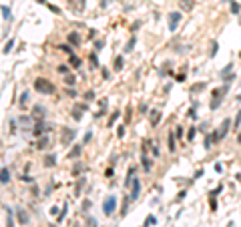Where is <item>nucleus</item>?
Listing matches in <instances>:
<instances>
[{"instance_id":"f257e3e1","label":"nucleus","mask_w":241,"mask_h":227,"mask_svg":"<svg viewBox=\"0 0 241 227\" xmlns=\"http://www.w3.org/2000/svg\"><path fill=\"white\" fill-rule=\"evenodd\" d=\"M34 91H38L40 95H48V97H50V95L56 92V87H54L48 78L38 77V78H34Z\"/></svg>"},{"instance_id":"f03ea898","label":"nucleus","mask_w":241,"mask_h":227,"mask_svg":"<svg viewBox=\"0 0 241 227\" xmlns=\"http://www.w3.org/2000/svg\"><path fill=\"white\" fill-rule=\"evenodd\" d=\"M115 209H117V197L115 195H109V197L103 201V213H105V215H113Z\"/></svg>"},{"instance_id":"7ed1b4c3","label":"nucleus","mask_w":241,"mask_h":227,"mask_svg":"<svg viewBox=\"0 0 241 227\" xmlns=\"http://www.w3.org/2000/svg\"><path fill=\"white\" fill-rule=\"evenodd\" d=\"M181 18H183V14H181V12H171V14H169V30H171V32H175V30H177Z\"/></svg>"},{"instance_id":"20e7f679","label":"nucleus","mask_w":241,"mask_h":227,"mask_svg":"<svg viewBox=\"0 0 241 227\" xmlns=\"http://www.w3.org/2000/svg\"><path fill=\"white\" fill-rule=\"evenodd\" d=\"M74 135H77V131H74V129L64 127V129H63V139H60V141H63V143H68L70 139H74Z\"/></svg>"},{"instance_id":"39448f33","label":"nucleus","mask_w":241,"mask_h":227,"mask_svg":"<svg viewBox=\"0 0 241 227\" xmlns=\"http://www.w3.org/2000/svg\"><path fill=\"white\" fill-rule=\"evenodd\" d=\"M139 193H141V181L135 179L133 181V193H131V201H137L139 199Z\"/></svg>"},{"instance_id":"423d86ee","label":"nucleus","mask_w":241,"mask_h":227,"mask_svg":"<svg viewBox=\"0 0 241 227\" xmlns=\"http://www.w3.org/2000/svg\"><path fill=\"white\" fill-rule=\"evenodd\" d=\"M68 6L74 8L77 12H82L85 10V0H68Z\"/></svg>"},{"instance_id":"0eeeda50","label":"nucleus","mask_w":241,"mask_h":227,"mask_svg":"<svg viewBox=\"0 0 241 227\" xmlns=\"http://www.w3.org/2000/svg\"><path fill=\"white\" fill-rule=\"evenodd\" d=\"M6 211V227H14V219H12V207H8V205H4L2 207Z\"/></svg>"},{"instance_id":"6e6552de","label":"nucleus","mask_w":241,"mask_h":227,"mask_svg":"<svg viewBox=\"0 0 241 227\" xmlns=\"http://www.w3.org/2000/svg\"><path fill=\"white\" fill-rule=\"evenodd\" d=\"M229 127H231V119H223V123H221V131H219V133H221V139L227 135V133H229Z\"/></svg>"},{"instance_id":"1a4fd4ad","label":"nucleus","mask_w":241,"mask_h":227,"mask_svg":"<svg viewBox=\"0 0 241 227\" xmlns=\"http://www.w3.org/2000/svg\"><path fill=\"white\" fill-rule=\"evenodd\" d=\"M167 147H169V151L177 149V145H175V133H169L167 135Z\"/></svg>"},{"instance_id":"9d476101","label":"nucleus","mask_w":241,"mask_h":227,"mask_svg":"<svg viewBox=\"0 0 241 227\" xmlns=\"http://www.w3.org/2000/svg\"><path fill=\"white\" fill-rule=\"evenodd\" d=\"M68 42L74 44V46H78V44H81V36H78V32H70V34H68Z\"/></svg>"},{"instance_id":"9b49d317","label":"nucleus","mask_w":241,"mask_h":227,"mask_svg":"<svg viewBox=\"0 0 241 227\" xmlns=\"http://www.w3.org/2000/svg\"><path fill=\"white\" fill-rule=\"evenodd\" d=\"M18 221H20V225H26L28 223V215H26L24 209H18Z\"/></svg>"},{"instance_id":"f8f14e48","label":"nucleus","mask_w":241,"mask_h":227,"mask_svg":"<svg viewBox=\"0 0 241 227\" xmlns=\"http://www.w3.org/2000/svg\"><path fill=\"white\" fill-rule=\"evenodd\" d=\"M44 165H46V167H54V165H56V157H54V155H46V157H44Z\"/></svg>"},{"instance_id":"ddd939ff","label":"nucleus","mask_w":241,"mask_h":227,"mask_svg":"<svg viewBox=\"0 0 241 227\" xmlns=\"http://www.w3.org/2000/svg\"><path fill=\"white\" fill-rule=\"evenodd\" d=\"M151 225H157V217L155 215H147V219L143 223V227H151Z\"/></svg>"},{"instance_id":"4468645a","label":"nucleus","mask_w":241,"mask_h":227,"mask_svg":"<svg viewBox=\"0 0 241 227\" xmlns=\"http://www.w3.org/2000/svg\"><path fill=\"white\" fill-rule=\"evenodd\" d=\"M159 121H161V113L159 111H153V115H151V125H159Z\"/></svg>"},{"instance_id":"2eb2a0df","label":"nucleus","mask_w":241,"mask_h":227,"mask_svg":"<svg viewBox=\"0 0 241 227\" xmlns=\"http://www.w3.org/2000/svg\"><path fill=\"white\" fill-rule=\"evenodd\" d=\"M141 161H143V169L145 171H151V159L145 153H143V157H141Z\"/></svg>"},{"instance_id":"dca6fc26","label":"nucleus","mask_w":241,"mask_h":227,"mask_svg":"<svg viewBox=\"0 0 241 227\" xmlns=\"http://www.w3.org/2000/svg\"><path fill=\"white\" fill-rule=\"evenodd\" d=\"M70 67L72 68H78V67H81V58H78L77 54H70Z\"/></svg>"},{"instance_id":"f3484780","label":"nucleus","mask_w":241,"mask_h":227,"mask_svg":"<svg viewBox=\"0 0 241 227\" xmlns=\"http://www.w3.org/2000/svg\"><path fill=\"white\" fill-rule=\"evenodd\" d=\"M179 6H181L183 10H191L193 8V0H181V2H179Z\"/></svg>"},{"instance_id":"a211bd4d","label":"nucleus","mask_w":241,"mask_h":227,"mask_svg":"<svg viewBox=\"0 0 241 227\" xmlns=\"http://www.w3.org/2000/svg\"><path fill=\"white\" fill-rule=\"evenodd\" d=\"M2 18L4 20H12V12H10L8 6H2Z\"/></svg>"},{"instance_id":"6ab92c4d","label":"nucleus","mask_w":241,"mask_h":227,"mask_svg":"<svg viewBox=\"0 0 241 227\" xmlns=\"http://www.w3.org/2000/svg\"><path fill=\"white\" fill-rule=\"evenodd\" d=\"M32 113H34V117H40V119H42V117H44V106L36 105V106L32 109Z\"/></svg>"},{"instance_id":"aec40b11","label":"nucleus","mask_w":241,"mask_h":227,"mask_svg":"<svg viewBox=\"0 0 241 227\" xmlns=\"http://www.w3.org/2000/svg\"><path fill=\"white\" fill-rule=\"evenodd\" d=\"M48 147V137H42V139H38V143H36V149H46Z\"/></svg>"},{"instance_id":"412c9836","label":"nucleus","mask_w":241,"mask_h":227,"mask_svg":"<svg viewBox=\"0 0 241 227\" xmlns=\"http://www.w3.org/2000/svg\"><path fill=\"white\" fill-rule=\"evenodd\" d=\"M10 181V171L6 167H2V185H6Z\"/></svg>"},{"instance_id":"4be33fe9","label":"nucleus","mask_w":241,"mask_h":227,"mask_svg":"<svg viewBox=\"0 0 241 227\" xmlns=\"http://www.w3.org/2000/svg\"><path fill=\"white\" fill-rule=\"evenodd\" d=\"M81 151H82V147H81V145H77L74 149L70 151V153H68V157H70V159H74V157H78V155H81Z\"/></svg>"},{"instance_id":"5701e85b","label":"nucleus","mask_w":241,"mask_h":227,"mask_svg":"<svg viewBox=\"0 0 241 227\" xmlns=\"http://www.w3.org/2000/svg\"><path fill=\"white\" fill-rule=\"evenodd\" d=\"M12 46H14V40H8V42L4 44V49H2V52H4V54H8L10 50H12Z\"/></svg>"},{"instance_id":"b1692460","label":"nucleus","mask_w":241,"mask_h":227,"mask_svg":"<svg viewBox=\"0 0 241 227\" xmlns=\"http://www.w3.org/2000/svg\"><path fill=\"white\" fill-rule=\"evenodd\" d=\"M213 141H215V137H213V135L205 137V149H211V147H213Z\"/></svg>"},{"instance_id":"393cba45","label":"nucleus","mask_w":241,"mask_h":227,"mask_svg":"<svg viewBox=\"0 0 241 227\" xmlns=\"http://www.w3.org/2000/svg\"><path fill=\"white\" fill-rule=\"evenodd\" d=\"M119 115H120V111H115V113L111 115V119H109V127H113V125H115V121L119 119Z\"/></svg>"},{"instance_id":"a878e982","label":"nucleus","mask_w":241,"mask_h":227,"mask_svg":"<svg viewBox=\"0 0 241 227\" xmlns=\"http://www.w3.org/2000/svg\"><path fill=\"white\" fill-rule=\"evenodd\" d=\"M123 68V56H117L115 58V70H120Z\"/></svg>"},{"instance_id":"bb28decb","label":"nucleus","mask_w":241,"mask_h":227,"mask_svg":"<svg viewBox=\"0 0 241 227\" xmlns=\"http://www.w3.org/2000/svg\"><path fill=\"white\" fill-rule=\"evenodd\" d=\"M133 46H135V36H133V38H131L129 42H127V46H125V52H131V50H133Z\"/></svg>"},{"instance_id":"cd10ccee","label":"nucleus","mask_w":241,"mask_h":227,"mask_svg":"<svg viewBox=\"0 0 241 227\" xmlns=\"http://www.w3.org/2000/svg\"><path fill=\"white\" fill-rule=\"evenodd\" d=\"M64 82H67L68 87H70V85H74V82H77V77H74V74H68V77L64 78Z\"/></svg>"},{"instance_id":"c85d7f7f","label":"nucleus","mask_w":241,"mask_h":227,"mask_svg":"<svg viewBox=\"0 0 241 227\" xmlns=\"http://www.w3.org/2000/svg\"><path fill=\"white\" fill-rule=\"evenodd\" d=\"M26 103H28V92L24 91L22 95H20V105H26Z\"/></svg>"},{"instance_id":"c756f323","label":"nucleus","mask_w":241,"mask_h":227,"mask_svg":"<svg viewBox=\"0 0 241 227\" xmlns=\"http://www.w3.org/2000/svg\"><path fill=\"white\" fill-rule=\"evenodd\" d=\"M91 207H92V203L88 201V199H85V201H82V211H88Z\"/></svg>"},{"instance_id":"7c9ffc66","label":"nucleus","mask_w":241,"mask_h":227,"mask_svg":"<svg viewBox=\"0 0 241 227\" xmlns=\"http://www.w3.org/2000/svg\"><path fill=\"white\" fill-rule=\"evenodd\" d=\"M85 99H87L88 103H91V101H95V92H92V91H87V92H85Z\"/></svg>"},{"instance_id":"2f4dec72","label":"nucleus","mask_w":241,"mask_h":227,"mask_svg":"<svg viewBox=\"0 0 241 227\" xmlns=\"http://www.w3.org/2000/svg\"><path fill=\"white\" fill-rule=\"evenodd\" d=\"M195 133H197V127H191V129H189V135H187V139H189V141H193Z\"/></svg>"},{"instance_id":"473e14b6","label":"nucleus","mask_w":241,"mask_h":227,"mask_svg":"<svg viewBox=\"0 0 241 227\" xmlns=\"http://www.w3.org/2000/svg\"><path fill=\"white\" fill-rule=\"evenodd\" d=\"M87 227H99V225H96V219L95 217H88L87 219Z\"/></svg>"},{"instance_id":"72a5a7b5","label":"nucleus","mask_w":241,"mask_h":227,"mask_svg":"<svg viewBox=\"0 0 241 227\" xmlns=\"http://www.w3.org/2000/svg\"><path fill=\"white\" fill-rule=\"evenodd\" d=\"M58 49H60V50H64V52H68V54H72V49L68 46V44H60Z\"/></svg>"},{"instance_id":"f704fd0d","label":"nucleus","mask_w":241,"mask_h":227,"mask_svg":"<svg viewBox=\"0 0 241 227\" xmlns=\"http://www.w3.org/2000/svg\"><path fill=\"white\" fill-rule=\"evenodd\" d=\"M231 12L233 14H239V4L237 2H231Z\"/></svg>"},{"instance_id":"c9c22d12","label":"nucleus","mask_w":241,"mask_h":227,"mask_svg":"<svg viewBox=\"0 0 241 227\" xmlns=\"http://www.w3.org/2000/svg\"><path fill=\"white\" fill-rule=\"evenodd\" d=\"M42 131H44L42 125H36V127H34V135H42Z\"/></svg>"},{"instance_id":"e433bc0d","label":"nucleus","mask_w":241,"mask_h":227,"mask_svg":"<svg viewBox=\"0 0 241 227\" xmlns=\"http://www.w3.org/2000/svg\"><path fill=\"white\" fill-rule=\"evenodd\" d=\"M221 191H223V185H219V187H217V189H213V191H211V197H215V195H219V193H221Z\"/></svg>"},{"instance_id":"4c0bfd02","label":"nucleus","mask_w":241,"mask_h":227,"mask_svg":"<svg viewBox=\"0 0 241 227\" xmlns=\"http://www.w3.org/2000/svg\"><path fill=\"white\" fill-rule=\"evenodd\" d=\"M239 125H241V111L237 113V119H235V123H233V127H235V129H237V127H239Z\"/></svg>"},{"instance_id":"58836bf2","label":"nucleus","mask_w":241,"mask_h":227,"mask_svg":"<svg viewBox=\"0 0 241 227\" xmlns=\"http://www.w3.org/2000/svg\"><path fill=\"white\" fill-rule=\"evenodd\" d=\"M91 63H92V67H99V60H96V54L95 52L91 54Z\"/></svg>"},{"instance_id":"ea45409f","label":"nucleus","mask_w":241,"mask_h":227,"mask_svg":"<svg viewBox=\"0 0 241 227\" xmlns=\"http://www.w3.org/2000/svg\"><path fill=\"white\" fill-rule=\"evenodd\" d=\"M175 135H177L179 139H183V127H177V131H175Z\"/></svg>"},{"instance_id":"a19ab883","label":"nucleus","mask_w":241,"mask_h":227,"mask_svg":"<svg viewBox=\"0 0 241 227\" xmlns=\"http://www.w3.org/2000/svg\"><path fill=\"white\" fill-rule=\"evenodd\" d=\"M64 217H67V205H64V209L60 211V215H58V221H63Z\"/></svg>"},{"instance_id":"79ce46f5","label":"nucleus","mask_w":241,"mask_h":227,"mask_svg":"<svg viewBox=\"0 0 241 227\" xmlns=\"http://www.w3.org/2000/svg\"><path fill=\"white\" fill-rule=\"evenodd\" d=\"M67 95H68V97H72V99H74V97H77V91H74V88H67Z\"/></svg>"},{"instance_id":"37998d69","label":"nucleus","mask_w":241,"mask_h":227,"mask_svg":"<svg viewBox=\"0 0 241 227\" xmlns=\"http://www.w3.org/2000/svg\"><path fill=\"white\" fill-rule=\"evenodd\" d=\"M117 135H119V137H125V127H123V125L117 129Z\"/></svg>"},{"instance_id":"c03bdc74","label":"nucleus","mask_w":241,"mask_h":227,"mask_svg":"<svg viewBox=\"0 0 241 227\" xmlns=\"http://www.w3.org/2000/svg\"><path fill=\"white\" fill-rule=\"evenodd\" d=\"M211 46H213V49H211V56H215V52H217V49H219V44H217V42H213V44H211Z\"/></svg>"},{"instance_id":"a18cd8bd","label":"nucleus","mask_w":241,"mask_h":227,"mask_svg":"<svg viewBox=\"0 0 241 227\" xmlns=\"http://www.w3.org/2000/svg\"><path fill=\"white\" fill-rule=\"evenodd\" d=\"M203 88H205V85H203V82H201V85H195V87H193L191 91H203Z\"/></svg>"},{"instance_id":"49530a36","label":"nucleus","mask_w":241,"mask_h":227,"mask_svg":"<svg viewBox=\"0 0 241 227\" xmlns=\"http://www.w3.org/2000/svg\"><path fill=\"white\" fill-rule=\"evenodd\" d=\"M58 73H63V74H67V73H68V67H64V64H63V67H58Z\"/></svg>"},{"instance_id":"de8ad7c7","label":"nucleus","mask_w":241,"mask_h":227,"mask_svg":"<svg viewBox=\"0 0 241 227\" xmlns=\"http://www.w3.org/2000/svg\"><path fill=\"white\" fill-rule=\"evenodd\" d=\"M70 115H72V117H74V119H77V121H81V117H82V115H81V113H78V111H72V113H70Z\"/></svg>"},{"instance_id":"09e8293b","label":"nucleus","mask_w":241,"mask_h":227,"mask_svg":"<svg viewBox=\"0 0 241 227\" xmlns=\"http://www.w3.org/2000/svg\"><path fill=\"white\" fill-rule=\"evenodd\" d=\"M209 205H211V211H217V203H215V199L211 197V203H209Z\"/></svg>"},{"instance_id":"8fccbe9b","label":"nucleus","mask_w":241,"mask_h":227,"mask_svg":"<svg viewBox=\"0 0 241 227\" xmlns=\"http://www.w3.org/2000/svg\"><path fill=\"white\" fill-rule=\"evenodd\" d=\"M48 8L52 10V12H56V14H60V8H58V6H52V4H50V6H48Z\"/></svg>"},{"instance_id":"3c124183","label":"nucleus","mask_w":241,"mask_h":227,"mask_svg":"<svg viewBox=\"0 0 241 227\" xmlns=\"http://www.w3.org/2000/svg\"><path fill=\"white\" fill-rule=\"evenodd\" d=\"M95 49H96V50L103 49V40H96V42H95Z\"/></svg>"},{"instance_id":"603ef678","label":"nucleus","mask_w":241,"mask_h":227,"mask_svg":"<svg viewBox=\"0 0 241 227\" xmlns=\"http://www.w3.org/2000/svg\"><path fill=\"white\" fill-rule=\"evenodd\" d=\"M151 151H153V155H155V157H159V149H157L155 145H151Z\"/></svg>"},{"instance_id":"864d4df0","label":"nucleus","mask_w":241,"mask_h":227,"mask_svg":"<svg viewBox=\"0 0 241 227\" xmlns=\"http://www.w3.org/2000/svg\"><path fill=\"white\" fill-rule=\"evenodd\" d=\"M91 137H92V131H88L87 135H85V143H88V141H91Z\"/></svg>"},{"instance_id":"5fc2aeb1","label":"nucleus","mask_w":241,"mask_h":227,"mask_svg":"<svg viewBox=\"0 0 241 227\" xmlns=\"http://www.w3.org/2000/svg\"><path fill=\"white\" fill-rule=\"evenodd\" d=\"M20 179H22V181H28V183H30V181H32V177H28V175H22V177H20Z\"/></svg>"},{"instance_id":"6e6d98bb","label":"nucleus","mask_w":241,"mask_h":227,"mask_svg":"<svg viewBox=\"0 0 241 227\" xmlns=\"http://www.w3.org/2000/svg\"><path fill=\"white\" fill-rule=\"evenodd\" d=\"M36 2H38V4H44V2H46V0H36Z\"/></svg>"},{"instance_id":"4d7b16f0","label":"nucleus","mask_w":241,"mask_h":227,"mask_svg":"<svg viewBox=\"0 0 241 227\" xmlns=\"http://www.w3.org/2000/svg\"><path fill=\"white\" fill-rule=\"evenodd\" d=\"M237 141H239V143H241V133H239V137H237Z\"/></svg>"},{"instance_id":"13d9d810","label":"nucleus","mask_w":241,"mask_h":227,"mask_svg":"<svg viewBox=\"0 0 241 227\" xmlns=\"http://www.w3.org/2000/svg\"><path fill=\"white\" fill-rule=\"evenodd\" d=\"M237 101H241V95H239V97H237Z\"/></svg>"},{"instance_id":"bf43d9fd","label":"nucleus","mask_w":241,"mask_h":227,"mask_svg":"<svg viewBox=\"0 0 241 227\" xmlns=\"http://www.w3.org/2000/svg\"><path fill=\"white\" fill-rule=\"evenodd\" d=\"M239 56H241V52H239Z\"/></svg>"}]
</instances>
